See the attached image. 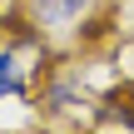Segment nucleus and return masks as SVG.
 I'll list each match as a JSON object with an SVG mask.
<instances>
[{
  "mask_svg": "<svg viewBox=\"0 0 134 134\" xmlns=\"http://www.w3.org/2000/svg\"><path fill=\"white\" fill-rule=\"evenodd\" d=\"M90 5L94 0H30V15L40 30H70V25H80V15Z\"/></svg>",
  "mask_w": 134,
  "mask_h": 134,
  "instance_id": "f257e3e1",
  "label": "nucleus"
},
{
  "mask_svg": "<svg viewBox=\"0 0 134 134\" xmlns=\"http://www.w3.org/2000/svg\"><path fill=\"white\" fill-rule=\"evenodd\" d=\"M25 85H20V60H15V50H5L0 55V99L5 94H20Z\"/></svg>",
  "mask_w": 134,
  "mask_h": 134,
  "instance_id": "f03ea898",
  "label": "nucleus"
}]
</instances>
